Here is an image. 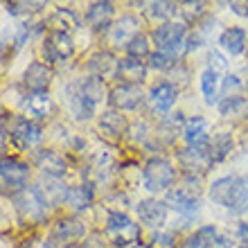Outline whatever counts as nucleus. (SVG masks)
<instances>
[{"label": "nucleus", "instance_id": "nucleus-25", "mask_svg": "<svg viewBox=\"0 0 248 248\" xmlns=\"http://www.w3.org/2000/svg\"><path fill=\"white\" fill-rule=\"evenodd\" d=\"M217 237H219L217 226L205 223V226H201V228H196L192 235L185 237L178 248H215L217 246Z\"/></svg>", "mask_w": 248, "mask_h": 248}, {"label": "nucleus", "instance_id": "nucleus-33", "mask_svg": "<svg viewBox=\"0 0 248 248\" xmlns=\"http://www.w3.org/2000/svg\"><path fill=\"white\" fill-rule=\"evenodd\" d=\"M126 57H131V59H149L151 57V36H147L144 32H140L138 36H133L131 39V43L126 47Z\"/></svg>", "mask_w": 248, "mask_h": 248}, {"label": "nucleus", "instance_id": "nucleus-22", "mask_svg": "<svg viewBox=\"0 0 248 248\" xmlns=\"http://www.w3.org/2000/svg\"><path fill=\"white\" fill-rule=\"evenodd\" d=\"M129 131V122L122 115V111H115V108H106L102 115H99V133H104L106 138L111 140H120Z\"/></svg>", "mask_w": 248, "mask_h": 248}, {"label": "nucleus", "instance_id": "nucleus-11", "mask_svg": "<svg viewBox=\"0 0 248 248\" xmlns=\"http://www.w3.org/2000/svg\"><path fill=\"white\" fill-rule=\"evenodd\" d=\"M34 167L41 171V176H50V178H63L68 174V158L63 154L54 149H39L34 151L32 156Z\"/></svg>", "mask_w": 248, "mask_h": 248}, {"label": "nucleus", "instance_id": "nucleus-42", "mask_svg": "<svg viewBox=\"0 0 248 248\" xmlns=\"http://www.w3.org/2000/svg\"><path fill=\"white\" fill-rule=\"evenodd\" d=\"M230 9L239 16H248V2H230Z\"/></svg>", "mask_w": 248, "mask_h": 248}, {"label": "nucleus", "instance_id": "nucleus-26", "mask_svg": "<svg viewBox=\"0 0 248 248\" xmlns=\"http://www.w3.org/2000/svg\"><path fill=\"white\" fill-rule=\"evenodd\" d=\"M199 86H201V95H203V99H205V104H210V106L219 104V95H221L219 72L205 68V70L201 72V77H199Z\"/></svg>", "mask_w": 248, "mask_h": 248}, {"label": "nucleus", "instance_id": "nucleus-40", "mask_svg": "<svg viewBox=\"0 0 248 248\" xmlns=\"http://www.w3.org/2000/svg\"><path fill=\"white\" fill-rule=\"evenodd\" d=\"M20 248H57L52 239H41V237H32L20 244Z\"/></svg>", "mask_w": 248, "mask_h": 248}, {"label": "nucleus", "instance_id": "nucleus-39", "mask_svg": "<svg viewBox=\"0 0 248 248\" xmlns=\"http://www.w3.org/2000/svg\"><path fill=\"white\" fill-rule=\"evenodd\" d=\"M151 248H176L174 232H156L151 237Z\"/></svg>", "mask_w": 248, "mask_h": 248}, {"label": "nucleus", "instance_id": "nucleus-41", "mask_svg": "<svg viewBox=\"0 0 248 248\" xmlns=\"http://www.w3.org/2000/svg\"><path fill=\"white\" fill-rule=\"evenodd\" d=\"M237 239L242 242V246L248 248V223L246 221H237Z\"/></svg>", "mask_w": 248, "mask_h": 248}, {"label": "nucleus", "instance_id": "nucleus-37", "mask_svg": "<svg viewBox=\"0 0 248 248\" xmlns=\"http://www.w3.org/2000/svg\"><path fill=\"white\" fill-rule=\"evenodd\" d=\"M244 88V81L237 75H226L221 79V97H230V95H239L237 91H242Z\"/></svg>", "mask_w": 248, "mask_h": 248}, {"label": "nucleus", "instance_id": "nucleus-15", "mask_svg": "<svg viewBox=\"0 0 248 248\" xmlns=\"http://www.w3.org/2000/svg\"><path fill=\"white\" fill-rule=\"evenodd\" d=\"M165 203H167V208L176 210L178 215L183 217H194L201 210L199 194H194V192H189L185 187H174L170 192H165Z\"/></svg>", "mask_w": 248, "mask_h": 248}, {"label": "nucleus", "instance_id": "nucleus-32", "mask_svg": "<svg viewBox=\"0 0 248 248\" xmlns=\"http://www.w3.org/2000/svg\"><path fill=\"white\" fill-rule=\"evenodd\" d=\"M235 147V140L230 133H217L212 140H210V151H212V158H215V165L217 163H223L228 154L232 151Z\"/></svg>", "mask_w": 248, "mask_h": 248}, {"label": "nucleus", "instance_id": "nucleus-18", "mask_svg": "<svg viewBox=\"0 0 248 248\" xmlns=\"http://www.w3.org/2000/svg\"><path fill=\"white\" fill-rule=\"evenodd\" d=\"M52 81V70L50 65H46L43 61H34L27 65L25 75H23V84L30 93H47V86Z\"/></svg>", "mask_w": 248, "mask_h": 248}, {"label": "nucleus", "instance_id": "nucleus-24", "mask_svg": "<svg viewBox=\"0 0 248 248\" xmlns=\"http://www.w3.org/2000/svg\"><path fill=\"white\" fill-rule=\"evenodd\" d=\"M183 138L187 147H199V144H210V133H208V120L201 115H192L185 120L183 124Z\"/></svg>", "mask_w": 248, "mask_h": 248}, {"label": "nucleus", "instance_id": "nucleus-2", "mask_svg": "<svg viewBox=\"0 0 248 248\" xmlns=\"http://www.w3.org/2000/svg\"><path fill=\"white\" fill-rule=\"evenodd\" d=\"M104 232L108 237V242L113 244V248H124L140 242V226L126 212H120V210L106 215Z\"/></svg>", "mask_w": 248, "mask_h": 248}, {"label": "nucleus", "instance_id": "nucleus-6", "mask_svg": "<svg viewBox=\"0 0 248 248\" xmlns=\"http://www.w3.org/2000/svg\"><path fill=\"white\" fill-rule=\"evenodd\" d=\"M72 54H75V43H72L70 34L63 32H50L41 46V57L46 61V65L68 61L72 59Z\"/></svg>", "mask_w": 248, "mask_h": 248}, {"label": "nucleus", "instance_id": "nucleus-43", "mask_svg": "<svg viewBox=\"0 0 248 248\" xmlns=\"http://www.w3.org/2000/svg\"><path fill=\"white\" fill-rule=\"evenodd\" d=\"M217 246H219V248H230V246H232V242H230V237L219 235V237H217Z\"/></svg>", "mask_w": 248, "mask_h": 248}, {"label": "nucleus", "instance_id": "nucleus-3", "mask_svg": "<svg viewBox=\"0 0 248 248\" xmlns=\"http://www.w3.org/2000/svg\"><path fill=\"white\" fill-rule=\"evenodd\" d=\"M176 170L174 165L167 160V158H151L147 160L142 170V185L144 189H149L154 194H160V192H170L171 185L176 183Z\"/></svg>", "mask_w": 248, "mask_h": 248}, {"label": "nucleus", "instance_id": "nucleus-12", "mask_svg": "<svg viewBox=\"0 0 248 248\" xmlns=\"http://www.w3.org/2000/svg\"><path fill=\"white\" fill-rule=\"evenodd\" d=\"M63 95H65L63 99H65L68 111L77 120H91L97 113V106L84 97V93L79 88V81H70L68 86H63Z\"/></svg>", "mask_w": 248, "mask_h": 248}, {"label": "nucleus", "instance_id": "nucleus-14", "mask_svg": "<svg viewBox=\"0 0 248 248\" xmlns=\"http://www.w3.org/2000/svg\"><path fill=\"white\" fill-rule=\"evenodd\" d=\"M136 212H138V219L142 226L147 228H163L165 221H167V203L165 201H158V199H144L136 205Z\"/></svg>", "mask_w": 248, "mask_h": 248}, {"label": "nucleus", "instance_id": "nucleus-1", "mask_svg": "<svg viewBox=\"0 0 248 248\" xmlns=\"http://www.w3.org/2000/svg\"><path fill=\"white\" fill-rule=\"evenodd\" d=\"M12 201L16 205V215L25 226H39L50 217V203L36 185L23 187L18 194L12 196Z\"/></svg>", "mask_w": 248, "mask_h": 248}, {"label": "nucleus", "instance_id": "nucleus-13", "mask_svg": "<svg viewBox=\"0 0 248 248\" xmlns=\"http://www.w3.org/2000/svg\"><path fill=\"white\" fill-rule=\"evenodd\" d=\"M23 108L27 120L32 122H46L54 115V102L50 93H27L23 99Z\"/></svg>", "mask_w": 248, "mask_h": 248}, {"label": "nucleus", "instance_id": "nucleus-36", "mask_svg": "<svg viewBox=\"0 0 248 248\" xmlns=\"http://www.w3.org/2000/svg\"><path fill=\"white\" fill-rule=\"evenodd\" d=\"M205 2H181L178 5V12L185 16V20H192V23H199V16L205 14Z\"/></svg>", "mask_w": 248, "mask_h": 248}, {"label": "nucleus", "instance_id": "nucleus-27", "mask_svg": "<svg viewBox=\"0 0 248 248\" xmlns=\"http://www.w3.org/2000/svg\"><path fill=\"white\" fill-rule=\"evenodd\" d=\"M79 88H81V93H84V97L88 99V102H93L95 106H99L102 102H104L106 97H108V88H106V81L99 77H93V75H88L86 79H81L79 81Z\"/></svg>", "mask_w": 248, "mask_h": 248}, {"label": "nucleus", "instance_id": "nucleus-38", "mask_svg": "<svg viewBox=\"0 0 248 248\" xmlns=\"http://www.w3.org/2000/svg\"><path fill=\"white\" fill-rule=\"evenodd\" d=\"M208 68L210 70H215V72H226L228 70V59H226L219 50L212 47V50L208 52Z\"/></svg>", "mask_w": 248, "mask_h": 248}, {"label": "nucleus", "instance_id": "nucleus-20", "mask_svg": "<svg viewBox=\"0 0 248 248\" xmlns=\"http://www.w3.org/2000/svg\"><path fill=\"white\" fill-rule=\"evenodd\" d=\"M147 70H149V65L144 63V61L124 57L118 63L115 79H118V84H142L144 79H147Z\"/></svg>", "mask_w": 248, "mask_h": 248}, {"label": "nucleus", "instance_id": "nucleus-10", "mask_svg": "<svg viewBox=\"0 0 248 248\" xmlns=\"http://www.w3.org/2000/svg\"><path fill=\"white\" fill-rule=\"evenodd\" d=\"M138 34H140V20L133 14H124L118 20H113V25L106 30L104 36L111 47H126Z\"/></svg>", "mask_w": 248, "mask_h": 248}, {"label": "nucleus", "instance_id": "nucleus-23", "mask_svg": "<svg viewBox=\"0 0 248 248\" xmlns=\"http://www.w3.org/2000/svg\"><path fill=\"white\" fill-rule=\"evenodd\" d=\"M246 46H248V34L244 27H226L219 34V47H221L223 52H228L230 57L244 54Z\"/></svg>", "mask_w": 248, "mask_h": 248}, {"label": "nucleus", "instance_id": "nucleus-30", "mask_svg": "<svg viewBox=\"0 0 248 248\" xmlns=\"http://www.w3.org/2000/svg\"><path fill=\"white\" fill-rule=\"evenodd\" d=\"M235 178H237V174H228V176H221V178H217V181H212V183H210V189H208L210 201L223 208L226 201H228V196H230V189L235 185Z\"/></svg>", "mask_w": 248, "mask_h": 248}, {"label": "nucleus", "instance_id": "nucleus-29", "mask_svg": "<svg viewBox=\"0 0 248 248\" xmlns=\"http://www.w3.org/2000/svg\"><path fill=\"white\" fill-rule=\"evenodd\" d=\"M144 12H147V18H149L151 23L163 25V23H170V20L178 14V5L176 2H165V0H158V2H149V5L144 7Z\"/></svg>", "mask_w": 248, "mask_h": 248}, {"label": "nucleus", "instance_id": "nucleus-5", "mask_svg": "<svg viewBox=\"0 0 248 248\" xmlns=\"http://www.w3.org/2000/svg\"><path fill=\"white\" fill-rule=\"evenodd\" d=\"M178 165L181 170L187 174V176H199L208 174L215 165V158H212V151H210V144H199V147H183L178 151Z\"/></svg>", "mask_w": 248, "mask_h": 248}, {"label": "nucleus", "instance_id": "nucleus-8", "mask_svg": "<svg viewBox=\"0 0 248 248\" xmlns=\"http://www.w3.org/2000/svg\"><path fill=\"white\" fill-rule=\"evenodd\" d=\"M144 102L147 95L140 84H115L108 93V104L115 111H136Z\"/></svg>", "mask_w": 248, "mask_h": 248}, {"label": "nucleus", "instance_id": "nucleus-21", "mask_svg": "<svg viewBox=\"0 0 248 248\" xmlns=\"http://www.w3.org/2000/svg\"><path fill=\"white\" fill-rule=\"evenodd\" d=\"M86 235V226L81 219L77 217H61L59 221L54 223L52 237L57 242H65V244H75Z\"/></svg>", "mask_w": 248, "mask_h": 248}, {"label": "nucleus", "instance_id": "nucleus-34", "mask_svg": "<svg viewBox=\"0 0 248 248\" xmlns=\"http://www.w3.org/2000/svg\"><path fill=\"white\" fill-rule=\"evenodd\" d=\"M5 7H7V14L23 18V16H34V14H39L41 9L46 7V2H27V0H23V2H7Z\"/></svg>", "mask_w": 248, "mask_h": 248}, {"label": "nucleus", "instance_id": "nucleus-31", "mask_svg": "<svg viewBox=\"0 0 248 248\" xmlns=\"http://www.w3.org/2000/svg\"><path fill=\"white\" fill-rule=\"evenodd\" d=\"M219 113L223 118H239V115H246L248 111V99L244 95H230V97H221L219 104H217Z\"/></svg>", "mask_w": 248, "mask_h": 248}, {"label": "nucleus", "instance_id": "nucleus-35", "mask_svg": "<svg viewBox=\"0 0 248 248\" xmlns=\"http://www.w3.org/2000/svg\"><path fill=\"white\" fill-rule=\"evenodd\" d=\"M178 65V59H174L171 54H167V52H163V50H156V52H151V57H149V68H154V70H163V72H167V70H174Z\"/></svg>", "mask_w": 248, "mask_h": 248}, {"label": "nucleus", "instance_id": "nucleus-28", "mask_svg": "<svg viewBox=\"0 0 248 248\" xmlns=\"http://www.w3.org/2000/svg\"><path fill=\"white\" fill-rule=\"evenodd\" d=\"M47 25H50V32H63V34H70L72 30H77L79 27V20L75 16V12L70 9H54L50 14V18H47Z\"/></svg>", "mask_w": 248, "mask_h": 248}, {"label": "nucleus", "instance_id": "nucleus-45", "mask_svg": "<svg viewBox=\"0 0 248 248\" xmlns=\"http://www.w3.org/2000/svg\"><path fill=\"white\" fill-rule=\"evenodd\" d=\"M239 248H246V246H239Z\"/></svg>", "mask_w": 248, "mask_h": 248}, {"label": "nucleus", "instance_id": "nucleus-4", "mask_svg": "<svg viewBox=\"0 0 248 248\" xmlns=\"http://www.w3.org/2000/svg\"><path fill=\"white\" fill-rule=\"evenodd\" d=\"M27 185H30V165L12 156L0 158V192L14 196Z\"/></svg>", "mask_w": 248, "mask_h": 248}, {"label": "nucleus", "instance_id": "nucleus-19", "mask_svg": "<svg viewBox=\"0 0 248 248\" xmlns=\"http://www.w3.org/2000/svg\"><path fill=\"white\" fill-rule=\"evenodd\" d=\"M113 18H115V5L104 0V2H93L88 5V12H86V23L95 30V32H104L113 25Z\"/></svg>", "mask_w": 248, "mask_h": 248}, {"label": "nucleus", "instance_id": "nucleus-44", "mask_svg": "<svg viewBox=\"0 0 248 248\" xmlns=\"http://www.w3.org/2000/svg\"><path fill=\"white\" fill-rule=\"evenodd\" d=\"M244 88H246V93H248V77H246V84H244Z\"/></svg>", "mask_w": 248, "mask_h": 248}, {"label": "nucleus", "instance_id": "nucleus-7", "mask_svg": "<svg viewBox=\"0 0 248 248\" xmlns=\"http://www.w3.org/2000/svg\"><path fill=\"white\" fill-rule=\"evenodd\" d=\"M7 136H9V140L14 142L16 149H32L41 142L43 129H41L39 122H32V120L18 115V118L12 120V126L7 131Z\"/></svg>", "mask_w": 248, "mask_h": 248}, {"label": "nucleus", "instance_id": "nucleus-16", "mask_svg": "<svg viewBox=\"0 0 248 248\" xmlns=\"http://www.w3.org/2000/svg\"><path fill=\"white\" fill-rule=\"evenodd\" d=\"M93 201H95V187H93V183H79V185H70L68 187L63 205L70 210L72 215H79V212L91 208Z\"/></svg>", "mask_w": 248, "mask_h": 248}, {"label": "nucleus", "instance_id": "nucleus-9", "mask_svg": "<svg viewBox=\"0 0 248 248\" xmlns=\"http://www.w3.org/2000/svg\"><path fill=\"white\" fill-rule=\"evenodd\" d=\"M178 99V86L174 81H158L147 93V106L156 115H170Z\"/></svg>", "mask_w": 248, "mask_h": 248}, {"label": "nucleus", "instance_id": "nucleus-17", "mask_svg": "<svg viewBox=\"0 0 248 248\" xmlns=\"http://www.w3.org/2000/svg\"><path fill=\"white\" fill-rule=\"evenodd\" d=\"M118 63L120 59H115V54L111 50H97L95 54H91L88 59V72L93 77H99V79H115V72H118Z\"/></svg>", "mask_w": 248, "mask_h": 248}]
</instances>
